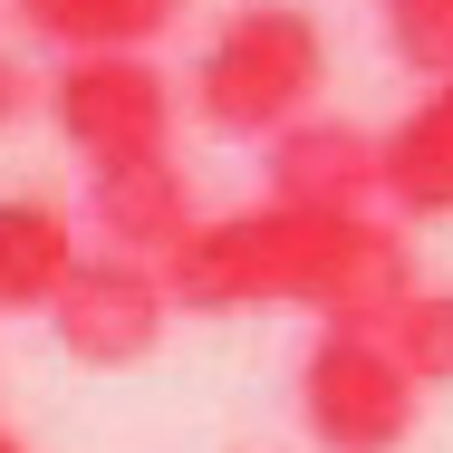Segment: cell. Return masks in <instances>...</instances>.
<instances>
[{"instance_id":"cell-1","label":"cell","mask_w":453,"mask_h":453,"mask_svg":"<svg viewBox=\"0 0 453 453\" xmlns=\"http://www.w3.org/2000/svg\"><path fill=\"white\" fill-rule=\"evenodd\" d=\"M165 289L193 319H232V309L289 299L319 328L386 338L425 280H415V242L386 212H280V203H242V212H203V232L165 261Z\"/></svg>"},{"instance_id":"cell-4","label":"cell","mask_w":453,"mask_h":453,"mask_svg":"<svg viewBox=\"0 0 453 453\" xmlns=\"http://www.w3.org/2000/svg\"><path fill=\"white\" fill-rule=\"evenodd\" d=\"M49 126L88 155V165H145L174 155V78L126 49V58H58L49 78Z\"/></svg>"},{"instance_id":"cell-3","label":"cell","mask_w":453,"mask_h":453,"mask_svg":"<svg viewBox=\"0 0 453 453\" xmlns=\"http://www.w3.org/2000/svg\"><path fill=\"white\" fill-rule=\"evenodd\" d=\"M299 425L319 453H405L425 425V386L386 338L357 328H319L299 357Z\"/></svg>"},{"instance_id":"cell-14","label":"cell","mask_w":453,"mask_h":453,"mask_svg":"<svg viewBox=\"0 0 453 453\" xmlns=\"http://www.w3.org/2000/svg\"><path fill=\"white\" fill-rule=\"evenodd\" d=\"M0 453H29V444H19V434H0Z\"/></svg>"},{"instance_id":"cell-11","label":"cell","mask_w":453,"mask_h":453,"mask_svg":"<svg viewBox=\"0 0 453 453\" xmlns=\"http://www.w3.org/2000/svg\"><path fill=\"white\" fill-rule=\"evenodd\" d=\"M376 29L395 68H415L425 88H453V0H376Z\"/></svg>"},{"instance_id":"cell-2","label":"cell","mask_w":453,"mask_h":453,"mask_svg":"<svg viewBox=\"0 0 453 453\" xmlns=\"http://www.w3.org/2000/svg\"><path fill=\"white\" fill-rule=\"evenodd\" d=\"M319 88L328 29L299 0H242L193 58V116L212 135H289L299 116H319Z\"/></svg>"},{"instance_id":"cell-5","label":"cell","mask_w":453,"mask_h":453,"mask_svg":"<svg viewBox=\"0 0 453 453\" xmlns=\"http://www.w3.org/2000/svg\"><path fill=\"white\" fill-rule=\"evenodd\" d=\"M49 328H58V348H68L78 366H145L155 348H165V328H174V289H165L155 261L88 251L78 280L58 289Z\"/></svg>"},{"instance_id":"cell-9","label":"cell","mask_w":453,"mask_h":453,"mask_svg":"<svg viewBox=\"0 0 453 453\" xmlns=\"http://www.w3.org/2000/svg\"><path fill=\"white\" fill-rule=\"evenodd\" d=\"M386 203L395 222H453V88H425L386 126Z\"/></svg>"},{"instance_id":"cell-7","label":"cell","mask_w":453,"mask_h":453,"mask_svg":"<svg viewBox=\"0 0 453 453\" xmlns=\"http://www.w3.org/2000/svg\"><path fill=\"white\" fill-rule=\"evenodd\" d=\"M386 193V135L357 116H299L271 135V203L280 212H366Z\"/></svg>"},{"instance_id":"cell-6","label":"cell","mask_w":453,"mask_h":453,"mask_svg":"<svg viewBox=\"0 0 453 453\" xmlns=\"http://www.w3.org/2000/svg\"><path fill=\"white\" fill-rule=\"evenodd\" d=\"M78 222L116 261H174L183 242L203 232V203H193V174L174 155H145V165H88V193H78Z\"/></svg>"},{"instance_id":"cell-13","label":"cell","mask_w":453,"mask_h":453,"mask_svg":"<svg viewBox=\"0 0 453 453\" xmlns=\"http://www.w3.org/2000/svg\"><path fill=\"white\" fill-rule=\"evenodd\" d=\"M19 116H29V68H19L10 49H0V135H10Z\"/></svg>"},{"instance_id":"cell-12","label":"cell","mask_w":453,"mask_h":453,"mask_svg":"<svg viewBox=\"0 0 453 453\" xmlns=\"http://www.w3.org/2000/svg\"><path fill=\"white\" fill-rule=\"evenodd\" d=\"M386 348L405 357L415 386H453V289H415L405 319L386 328Z\"/></svg>"},{"instance_id":"cell-10","label":"cell","mask_w":453,"mask_h":453,"mask_svg":"<svg viewBox=\"0 0 453 453\" xmlns=\"http://www.w3.org/2000/svg\"><path fill=\"white\" fill-rule=\"evenodd\" d=\"M10 19L68 58H126L145 39H165L183 19V0H10Z\"/></svg>"},{"instance_id":"cell-8","label":"cell","mask_w":453,"mask_h":453,"mask_svg":"<svg viewBox=\"0 0 453 453\" xmlns=\"http://www.w3.org/2000/svg\"><path fill=\"white\" fill-rule=\"evenodd\" d=\"M78 212L58 193H0V309H58V289L78 280Z\"/></svg>"}]
</instances>
